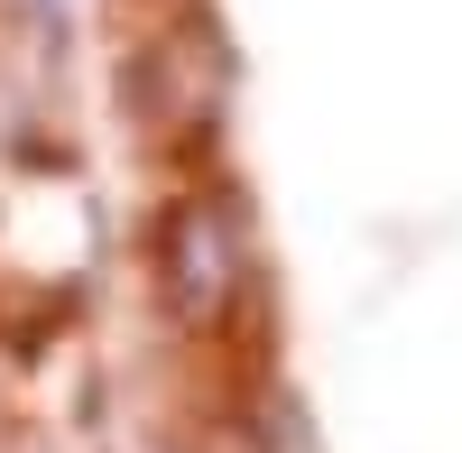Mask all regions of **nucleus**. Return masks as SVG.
I'll list each match as a JSON object with an SVG mask.
<instances>
[{
  "label": "nucleus",
  "instance_id": "nucleus-1",
  "mask_svg": "<svg viewBox=\"0 0 462 453\" xmlns=\"http://www.w3.org/2000/svg\"><path fill=\"white\" fill-rule=\"evenodd\" d=\"M241 269H250V250H241V232H231V204L222 195H204V204H185L176 222H167V296L185 315H222V296L241 287Z\"/></svg>",
  "mask_w": 462,
  "mask_h": 453
}]
</instances>
